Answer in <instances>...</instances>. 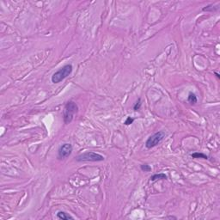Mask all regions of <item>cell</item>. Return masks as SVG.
<instances>
[{"instance_id":"1","label":"cell","mask_w":220,"mask_h":220,"mask_svg":"<svg viewBox=\"0 0 220 220\" xmlns=\"http://www.w3.org/2000/svg\"><path fill=\"white\" fill-rule=\"evenodd\" d=\"M78 111V107L76 104V102L70 101H68L63 110V118H64V122L65 124H70L73 119L75 114Z\"/></svg>"},{"instance_id":"2","label":"cell","mask_w":220,"mask_h":220,"mask_svg":"<svg viewBox=\"0 0 220 220\" xmlns=\"http://www.w3.org/2000/svg\"><path fill=\"white\" fill-rule=\"evenodd\" d=\"M72 65H65V66H63L62 68H60L59 70H58L56 72L53 73V75L52 76V82L53 84H59L61 81H63L64 79H65L69 75H71V73L72 72Z\"/></svg>"},{"instance_id":"3","label":"cell","mask_w":220,"mask_h":220,"mask_svg":"<svg viewBox=\"0 0 220 220\" xmlns=\"http://www.w3.org/2000/svg\"><path fill=\"white\" fill-rule=\"evenodd\" d=\"M104 157L101 154L93 152V151H86L76 157L78 162H101L104 161Z\"/></svg>"},{"instance_id":"4","label":"cell","mask_w":220,"mask_h":220,"mask_svg":"<svg viewBox=\"0 0 220 220\" xmlns=\"http://www.w3.org/2000/svg\"><path fill=\"white\" fill-rule=\"evenodd\" d=\"M165 138V133L163 131H159V132L154 133L153 135H151L145 142V146L148 149H151L155 146H157V144H159L163 138Z\"/></svg>"},{"instance_id":"5","label":"cell","mask_w":220,"mask_h":220,"mask_svg":"<svg viewBox=\"0 0 220 220\" xmlns=\"http://www.w3.org/2000/svg\"><path fill=\"white\" fill-rule=\"evenodd\" d=\"M72 145L71 144H62L59 149V151H58V157L59 159H65L67 158L72 152Z\"/></svg>"},{"instance_id":"6","label":"cell","mask_w":220,"mask_h":220,"mask_svg":"<svg viewBox=\"0 0 220 220\" xmlns=\"http://www.w3.org/2000/svg\"><path fill=\"white\" fill-rule=\"evenodd\" d=\"M57 217H58V219L62 220L74 219L73 217H72L70 214H68V213H65V212H59V213H57Z\"/></svg>"},{"instance_id":"7","label":"cell","mask_w":220,"mask_h":220,"mask_svg":"<svg viewBox=\"0 0 220 220\" xmlns=\"http://www.w3.org/2000/svg\"><path fill=\"white\" fill-rule=\"evenodd\" d=\"M168 177L165 174L163 173H160V174H155L152 176H151L150 178V180L151 181H156V180H166Z\"/></svg>"},{"instance_id":"8","label":"cell","mask_w":220,"mask_h":220,"mask_svg":"<svg viewBox=\"0 0 220 220\" xmlns=\"http://www.w3.org/2000/svg\"><path fill=\"white\" fill-rule=\"evenodd\" d=\"M187 101H188L189 103H191V104H195V103L197 102V101H198L196 95H195L194 93H192V92L189 93V95H188V96H187Z\"/></svg>"},{"instance_id":"9","label":"cell","mask_w":220,"mask_h":220,"mask_svg":"<svg viewBox=\"0 0 220 220\" xmlns=\"http://www.w3.org/2000/svg\"><path fill=\"white\" fill-rule=\"evenodd\" d=\"M193 158H203V159H208V157L201 152H194L191 155Z\"/></svg>"},{"instance_id":"10","label":"cell","mask_w":220,"mask_h":220,"mask_svg":"<svg viewBox=\"0 0 220 220\" xmlns=\"http://www.w3.org/2000/svg\"><path fill=\"white\" fill-rule=\"evenodd\" d=\"M141 105H142V103H141V99L139 98V99L137 101V102L134 104V106H133V110H134V111L139 110L140 108H141Z\"/></svg>"},{"instance_id":"11","label":"cell","mask_w":220,"mask_h":220,"mask_svg":"<svg viewBox=\"0 0 220 220\" xmlns=\"http://www.w3.org/2000/svg\"><path fill=\"white\" fill-rule=\"evenodd\" d=\"M140 169H141V170H143L144 172H150L151 170V166L148 165V164H142V165H140Z\"/></svg>"},{"instance_id":"12","label":"cell","mask_w":220,"mask_h":220,"mask_svg":"<svg viewBox=\"0 0 220 220\" xmlns=\"http://www.w3.org/2000/svg\"><path fill=\"white\" fill-rule=\"evenodd\" d=\"M133 121H134V119L132 118V117H127V120H126V121L124 122V124L126 125V126H129V125H131L133 123Z\"/></svg>"}]
</instances>
